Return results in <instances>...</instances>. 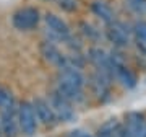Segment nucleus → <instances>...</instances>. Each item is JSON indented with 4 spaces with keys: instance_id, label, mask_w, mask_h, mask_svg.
Wrapping results in <instances>:
<instances>
[{
    "instance_id": "f257e3e1",
    "label": "nucleus",
    "mask_w": 146,
    "mask_h": 137,
    "mask_svg": "<svg viewBox=\"0 0 146 137\" xmlns=\"http://www.w3.org/2000/svg\"><path fill=\"white\" fill-rule=\"evenodd\" d=\"M84 87H86V77L83 70L75 67H62L57 70L54 90L58 95H62L65 100L70 101L73 106L86 100Z\"/></svg>"
},
{
    "instance_id": "f03ea898",
    "label": "nucleus",
    "mask_w": 146,
    "mask_h": 137,
    "mask_svg": "<svg viewBox=\"0 0 146 137\" xmlns=\"http://www.w3.org/2000/svg\"><path fill=\"white\" fill-rule=\"evenodd\" d=\"M102 34L107 39V42H110L114 49L122 51L127 49L133 41V34H131V26H128L127 23L120 20H114L109 25H104Z\"/></svg>"
},
{
    "instance_id": "7ed1b4c3",
    "label": "nucleus",
    "mask_w": 146,
    "mask_h": 137,
    "mask_svg": "<svg viewBox=\"0 0 146 137\" xmlns=\"http://www.w3.org/2000/svg\"><path fill=\"white\" fill-rule=\"evenodd\" d=\"M16 118H18L20 134L23 137H33L37 132L39 122H37L33 103L29 100L18 101V105H16Z\"/></svg>"
},
{
    "instance_id": "20e7f679",
    "label": "nucleus",
    "mask_w": 146,
    "mask_h": 137,
    "mask_svg": "<svg viewBox=\"0 0 146 137\" xmlns=\"http://www.w3.org/2000/svg\"><path fill=\"white\" fill-rule=\"evenodd\" d=\"M42 21V15L37 7H20L11 15V25L18 31H33Z\"/></svg>"
},
{
    "instance_id": "39448f33",
    "label": "nucleus",
    "mask_w": 146,
    "mask_h": 137,
    "mask_svg": "<svg viewBox=\"0 0 146 137\" xmlns=\"http://www.w3.org/2000/svg\"><path fill=\"white\" fill-rule=\"evenodd\" d=\"M112 82L114 80L110 79L109 75L102 74L99 70H93L89 77L86 79V83L89 85L91 88V93H93L101 103H104L110 98V88H112Z\"/></svg>"
},
{
    "instance_id": "423d86ee",
    "label": "nucleus",
    "mask_w": 146,
    "mask_h": 137,
    "mask_svg": "<svg viewBox=\"0 0 146 137\" xmlns=\"http://www.w3.org/2000/svg\"><path fill=\"white\" fill-rule=\"evenodd\" d=\"M47 100L50 103L54 109V114L57 118L58 122H72L75 118H76V111H75V106L70 103L68 100H65L62 95H58L55 90H52Z\"/></svg>"
},
{
    "instance_id": "0eeeda50",
    "label": "nucleus",
    "mask_w": 146,
    "mask_h": 137,
    "mask_svg": "<svg viewBox=\"0 0 146 137\" xmlns=\"http://www.w3.org/2000/svg\"><path fill=\"white\" fill-rule=\"evenodd\" d=\"M86 60L93 65V70H99V72L109 75L110 79H112L110 52H107L104 48H101V46H91L88 49V52H86Z\"/></svg>"
},
{
    "instance_id": "6e6552de",
    "label": "nucleus",
    "mask_w": 146,
    "mask_h": 137,
    "mask_svg": "<svg viewBox=\"0 0 146 137\" xmlns=\"http://www.w3.org/2000/svg\"><path fill=\"white\" fill-rule=\"evenodd\" d=\"M31 103H33V108H34V113H36V118H37L39 124H42V126H46V127H55L58 124L57 118L54 114L52 106H50L47 98L37 96Z\"/></svg>"
},
{
    "instance_id": "1a4fd4ad",
    "label": "nucleus",
    "mask_w": 146,
    "mask_h": 137,
    "mask_svg": "<svg viewBox=\"0 0 146 137\" xmlns=\"http://www.w3.org/2000/svg\"><path fill=\"white\" fill-rule=\"evenodd\" d=\"M127 137H146V116L140 111H130L123 118Z\"/></svg>"
},
{
    "instance_id": "9d476101",
    "label": "nucleus",
    "mask_w": 146,
    "mask_h": 137,
    "mask_svg": "<svg viewBox=\"0 0 146 137\" xmlns=\"http://www.w3.org/2000/svg\"><path fill=\"white\" fill-rule=\"evenodd\" d=\"M39 52H41L42 59L47 64H50L57 70L63 67V64H65V54L60 51L58 44H55L52 41H47V39H42L41 44H39Z\"/></svg>"
},
{
    "instance_id": "9b49d317",
    "label": "nucleus",
    "mask_w": 146,
    "mask_h": 137,
    "mask_svg": "<svg viewBox=\"0 0 146 137\" xmlns=\"http://www.w3.org/2000/svg\"><path fill=\"white\" fill-rule=\"evenodd\" d=\"M0 127L3 137H20V126L16 118V108L0 111Z\"/></svg>"
},
{
    "instance_id": "f8f14e48",
    "label": "nucleus",
    "mask_w": 146,
    "mask_h": 137,
    "mask_svg": "<svg viewBox=\"0 0 146 137\" xmlns=\"http://www.w3.org/2000/svg\"><path fill=\"white\" fill-rule=\"evenodd\" d=\"M89 11H91L99 21H102L104 25H109V23H112L114 20H117V18H115L114 8H112L106 0H93V2L89 3Z\"/></svg>"
},
{
    "instance_id": "ddd939ff",
    "label": "nucleus",
    "mask_w": 146,
    "mask_h": 137,
    "mask_svg": "<svg viewBox=\"0 0 146 137\" xmlns=\"http://www.w3.org/2000/svg\"><path fill=\"white\" fill-rule=\"evenodd\" d=\"M96 137H127L123 122L115 118H110L98 127Z\"/></svg>"
},
{
    "instance_id": "4468645a",
    "label": "nucleus",
    "mask_w": 146,
    "mask_h": 137,
    "mask_svg": "<svg viewBox=\"0 0 146 137\" xmlns=\"http://www.w3.org/2000/svg\"><path fill=\"white\" fill-rule=\"evenodd\" d=\"M131 34L136 48L143 56H146V20H138L131 26Z\"/></svg>"
},
{
    "instance_id": "2eb2a0df",
    "label": "nucleus",
    "mask_w": 146,
    "mask_h": 137,
    "mask_svg": "<svg viewBox=\"0 0 146 137\" xmlns=\"http://www.w3.org/2000/svg\"><path fill=\"white\" fill-rule=\"evenodd\" d=\"M78 30H80V34L89 42H99L102 39V31L98 30V28L94 26L93 23H89L88 20H81L78 23Z\"/></svg>"
},
{
    "instance_id": "dca6fc26",
    "label": "nucleus",
    "mask_w": 146,
    "mask_h": 137,
    "mask_svg": "<svg viewBox=\"0 0 146 137\" xmlns=\"http://www.w3.org/2000/svg\"><path fill=\"white\" fill-rule=\"evenodd\" d=\"M16 105H18V101H16L13 91H11L7 85L0 83V111L16 108Z\"/></svg>"
},
{
    "instance_id": "f3484780",
    "label": "nucleus",
    "mask_w": 146,
    "mask_h": 137,
    "mask_svg": "<svg viewBox=\"0 0 146 137\" xmlns=\"http://www.w3.org/2000/svg\"><path fill=\"white\" fill-rule=\"evenodd\" d=\"M125 5L128 7V10L136 15L146 13V0H125Z\"/></svg>"
},
{
    "instance_id": "a211bd4d",
    "label": "nucleus",
    "mask_w": 146,
    "mask_h": 137,
    "mask_svg": "<svg viewBox=\"0 0 146 137\" xmlns=\"http://www.w3.org/2000/svg\"><path fill=\"white\" fill-rule=\"evenodd\" d=\"M63 11H75L78 8V3L76 0H54Z\"/></svg>"
},
{
    "instance_id": "6ab92c4d",
    "label": "nucleus",
    "mask_w": 146,
    "mask_h": 137,
    "mask_svg": "<svg viewBox=\"0 0 146 137\" xmlns=\"http://www.w3.org/2000/svg\"><path fill=\"white\" fill-rule=\"evenodd\" d=\"M65 137H96V136H91L89 132L83 131V129H73V131H70Z\"/></svg>"
},
{
    "instance_id": "aec40b11",
    "label": "nucleus",
    "mask_w": 146,
    "mask_h": 137,
    "mask_svg": "<svg viewBox=\"0 0 146 137\" xmlns=\"http://www.w3.org/2000/svg\"><path fill=\"white\" fill-rule=\"evenodd\" d=\"M0 137H3V132H2V127H0Z\"/></svg>"
},
{
    "instance_id": "412c9836",
    "label": "nucleus",
    "mask_w": 146,
    "mask_h": 137,
    "mask_svg": "<svg viewBox=\"0 0 146 137\" xmlns=\"http://www.w3.org/2000/svg\"><path fill=\"white\" fill-rule=\"evenodd\" d=\"M46 2H54V0H46Z\"/></svg>"
}]
</instances>
